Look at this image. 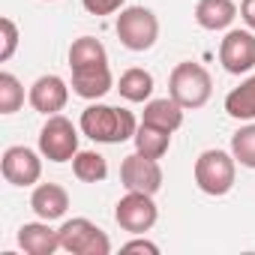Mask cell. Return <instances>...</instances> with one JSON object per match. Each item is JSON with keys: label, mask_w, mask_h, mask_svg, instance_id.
I'll list each match as a JSON object with an SVG mask.
<instances>
[{"label": "cell", "mask_w": 255, "mask_h": 255, "mask_svg": "<svg viewBox=\"0 0 255 255\" xmlns=\"http://www.w3.org/2000/svg\"><path fill=\"white\" fill-rule=\"evenodd\" d=\"M78 129L96 141V144H123L135 138L138 120L129 108H117V105H105V102H93L81 111Z\"/></svg>", "instance_id": "obj_1"}, {"label": "cell", "mask_w": 255, "mask_h": 255, "mask_svg": "<svg viewBox=\"0 0 255 255\" xmlns=\"http://www.w3.org/2000/svg\"><path fill=\"white\" fill-rule=\"evenodd\" d=\"M192 177H195V186L210 195V198H222L234 189V180H237V159L231 156V150H219V147H210L204 150L198 159H195V168H192Z\"/></svg>", "instance_id": "obj_2"}, {"label": "cell", "mask_w": 255, "mask_h": 255, "mask_svg": "<svg viewBox=\"0 0 255 255\" xmlns=\"http://www.w3.org/2000/svg\"><path fill=\"white\" fill-rule=\"evenodd\" d=\"M168 96L177 99L186 111L192 108H204L213 96V78L210 72L201 66V63H192V60H183L171 69L168 75Z\"/></svg>", "instance_id": "obj_3"}, {"label": "cell", "mask_w": 255, "mask_h": 255, "mask_svg": "<svg viewBox=\"0 0 255 255\" xmlns=\"http://www.w3.org/2000/svg\"><path fill=\"white\" fill-rule=\"evenodd\" d=\"M114 30H117V39H120L123 48L141 54V51H150L156 45V39H159V18L147 6H123L117 21H114Z\"/></svg>", "instance_id": "obj_4"}, {"label": "cell", "mask_w": 255, "mask_h": 255, "mask_svg": "<svg viewBox=\"0 0 255 255\" xmlns=\"http://www.w3.org/2000/svg\"><path fill=\"white\" fill-rule=\"evenodd\" d=\"M60 237V249L72 252V255H108L111 252V240L108 234L90 222L87 216H72L57 228Z\"/></svg>", "instance_id": "obj_5"}, {"label": "cell", "mask_w": 255, "mask_h": 255, "mask_svg": "<svg viewBox=\"0 0 255 255\" xmlns=\"http://www.w3.org/2000/svg\"><path fill=\"white\" fill-rule=\"evenodd\" d=\"M39 153L48 162H72L78 153V129L63 114H51L39 129Z\"/></svg>", "instance_id": "obj_6"}, {"label": "cell", "mask_w": 255, "mask_h": 255, "mask_svg": "<svg viewBox=\"0 0 255 255\" xmlns=\"http://www.w3.org/2000/svg\"><path fill=\"white\" fill-rule=\"evenodd\" d=\"M159 219V207L147 192H126L114 204V222L129 234H147Z\"/></svg>", "instance_id": "obj_7"}, {"label": "cell", "mask_w": 255, "mask_h": 255, "mask_svg": "<svg viewBox=\"0 0 255 255\" xmlns=\"http://www.w3.org/2000/svg\"><path fill=\"white\" fill-rule=\"evenodd\" d=\"M219 63L228 75H246L255 66V30H225L219 42Z\"/></svg>", "instance_id": "obj_8"}, {"label": "cell", "mask_w": 255, "mask_h": 255, "mask_svg": "<svg viewBox=\"0 0 255 255\" xmlns=\"http://www.w3.org/2000/svg\"><path fill=\"white\" fill-rule=\"evenodd\" d=\"M162 168H159V159H150L144 153H129L123 162H120V183L126 186V192H147V195H156L162 189Z\"/></svg>", "instance_id": "obj_9"}, {"label": "cell", "mask_w": 255, "mask_h": 255, "mask_svg": "<svg viewBox=\"0 0 255 255\" xmlns=\"http://www.w3.org/2000/svg\"><path fill=\"white\" fill-rule=\"evenodd\" d=\"M42 153L24 147V144H12L3 150V159H0V171H3V180L9 186H36L42 177Z\"/></svg>", "instance_id": "obj_10"}, {"label": "cell", "mask_w": 255, "mask_h": 255, "mask_svg": "<svg viewBox=\"0 0 255 255\" xmlns=\"http://www.w3.org/2000/svg\"><path fill=\"white\" fill-rule=\"evenodd\" d=\"M27 102H30L33 111H39V114H45V117L60 114V111L66 108V102H69V84H66L60 75H54V72L39 75V78L30 84V90H27Z\"/></svg>", "instance_id": "obj_11"}, {"label": "cell", "mask_w": 255, "mask_h": 255, "mask_svg": "<svg viewBox=\"0 0 255 255\" xmlns=\"http://www.w3.org/2000/svg\"><path fill=\"white\" fill-rule=\"evenodd\" d=\"M111 87H114V75H111L108 63L72 69V93L81 96V99H87V102H99Z\"/></svg>", "instance_id": "obj_12"}, {"label": "cell", "mask_w": 255, "mask_h": 255, "mask_svg": "<svg viewBox=\"0 0 255 255\" xmlns=\"http://www.w3.org/2000/svg\"><path fill=\"white\" fill-rule=\"evenodd\" d=\"M30 210L45 222L63 219L69 210V192L60 183H36L30 192Z\"/></svg>", "instance_id": "obj_13"}, {"label": "cell", "mask_w": 255, "mask_h": 255, "mask_svg": "<svg viewBox=\"0 0 255 255\" xmlns=\"http://www.w3.org/2000/svg\"><path fill=\"white\" fill-rule=\"evenodd\" d=\"M18 246L27 255H54L60 249V237H57V228H51L45 219L24 222L18 228Z\"/></svg>", "instance_id": "obj_14"}, {"label": "cell", "mask_w": 255, "mask_h": 255, "mask_svg": "<svg viewBox=\"0 0 255 255\" xmlns=\"http://www.w3.org/2000/svg\"><path fill=\"white\" fill-rule=\"evenodd\" d=\"M234 18H237L234 0H198L195 3V21H198V27H204L210 33L228 30Z\"/></svg>", "instance_id": "obj_15"}, {"label": "cell", "mask_w": 255, "mask_h": 255, "mask_svg": "<svg viewBox=\"0 0 255 255\" xmlns=\"http://www.w3.org/2000/svg\"><path fill=\"white\" fill-rule=\"evenodd\" d=\"M183 105L171 96H162V99H147L144 102V114L141 120L144 123H153L159 126V129H168V132H177L180 126H183Z\"/></svg>", "instance_id": "obj_16"}, {"label": "cell", "mask_w": 255, "mask_h": 255, "mask_svg": "<svg viewBox=\"0 0 255 255\" xmlns=\"http://www.w3.org/2000/svg\"><path fill=\"white\" fill-rule=\"evenodd\" d=\"M171 135H174V132L159 129V126L141 120L132 141H135V150H138V153H144V156H150V159H162V156L168 153V147H171Z\"/></svg>", "instance_id": "obj_17"}, {"label": "cell", "mask_w": 255, "mask_h": 255, "mask_svg": "<svg viewBox=\"0 0 255 255\" xmlns=\"http://www.w3.org/2000/svg\"><path fill=\"white\" fill-rule=\"evenodd\" d=\"M117 90L126 102H147V99H153V75L141 66H132L120 75Z\"/></svg>", "instance_id": "obj_18"}, {"label": "cell", "mask_w": 255, "mask_h": 255, "mask_svg": "<svg viewBox=\"0 0 255 255\" xmlns=\"http://www.w3.org/2000/svg\"><path fill=\"white\" fill-rule=\"evenodd\" d=\"M99 63H108V51L96 36H78L69 45V69H84Z\"/></svg>", "instance_id": "obj_19"}, {"label": "cell", "mask_w": 255, "mask_h": 255, "mask_svg": "<svg viewBox=\"0 0 255 255\" xmlns=\"http://www.w3.org/2000/svg\"><path fill=\"white\" fill-rule=\"evenodd\" d=\"M225 111L234 120H255V75L240 81L228 96H225Z\"/></svg>", "instance_id": "obj_20"}, {"label": "cell", "mask_w": 255, "mask_h": 255, "mask_svg": "<svg viewBox=\"0 0 255 255\" xmlns=\"http://www.w3.org/2000/svg\"><path fill=\"white\" fill-rule=\"evenodd\" d=\"M72 174L81 183H102L108 177V162L96 150H78L72 159Z\"/></svg>", "instance_id": "obj_21"}, {"label": "cell", "mask_w": 255, "mask_h": 255, "mask_svg": "<svg viewBox=\"0 0 255 255\" xmlns=\"http://www.w3.org/2000/svg\"><path fill=\"white\" fill-rule=\"evenodd\" d=\"M231 156L237 159V165L255 171V120H249L231 135Z\"/></svg>", "instance_id": "obj_22"}, {"label": "cell", "mask_w": 255, "mask_h": 255, "mask_svg": "<svg viewBox=\"0 0 255 255\" xmlns=\"http://www.w3.org/2000/svg\"><path fill=\"white\" fill-rule=\"evenodd\" d=\"M24 105V84L12 72H0V114H15Z\"/></svg>", "instance_id": "obj_23"}, {"label": "cell", "mask_w": 255, "mask_h": 255, "mask_svg": "<svg viewBox=\"0 0 255 255\" xmlns=\"http://www.w3.org/2000/svg\"><path fill=\"white\" fill-rule=\"evenodd\" d=\"M15 48H18V27H15V21L6 15V18H0V63L12 60Z\"/></svg>", "instance_id": "obj_24"}, {"label": "cell", "mask_w": 255, "mask_h": 255, "mask_svg": "<svg viewBox=\"0 0 255 255\" xmlns=\"http://www.w3.org/2000/svg\"><path fill=\"white\" fill-rule=\"evenodd\" d=\"M126 0H81V6L90 12V15H114L123 9Z\"/></svg>", "instance_id": "obj_25"}, {"label": "cell", "mask_w": 255, "mask_h": 255, "mask_svg": "<svg viewBox=\"0 0 255 255\" xmlns=\"http://www.w3.org/2000/svg\"><path fill=\"white\" fill-rule=\"evenodd\" d=\"M120 252H147V255H159V246H156V243H150L147 237L135 234L132 240H126V243L120 246Z\"/></svg>", "instance_id": "obj_26"}, {"label": "cell", "mask_w": 255, "mask_h": 255, "mask_svg": "<svg viewBox=\"0 0 255 255\" xmlns=\"http://www.w3.org/2000/svg\"><path fill=\"white\" fill-rule=\"evenodd\" d=\"M240 18L249 30H255V0H243L240 3Z\"/></svg>", "instance_id": "obj_27"}, {"label": "cell", "mask_w": 255, "mask_h": 255, "mask_svg": "<svg viewBox=\"0 0 255 255\" xmlns=\"http://www.w3.org/2000/svg\"><path fill=\"white\" fill-rule=\"evenodd\" d=\"M45 3H54V0H45Z\"/></svg>", "instance_id": "obj_28"}]
</instances>
